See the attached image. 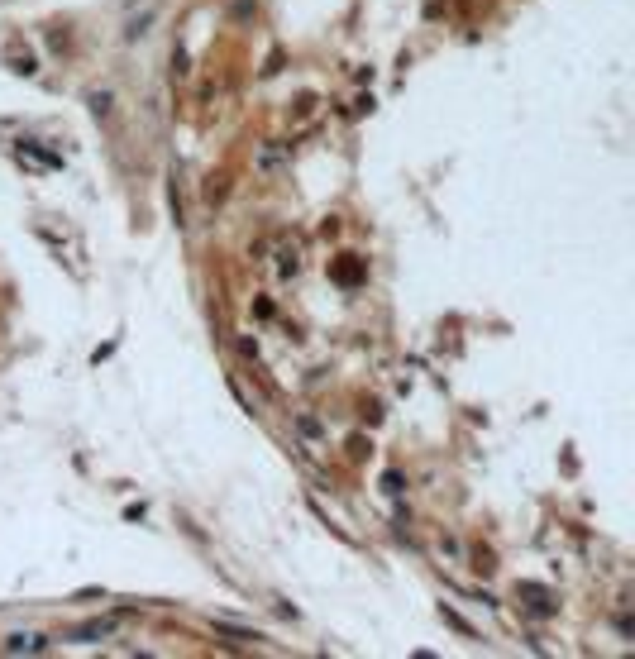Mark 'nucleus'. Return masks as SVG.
Instances as JSON below:
<instances>
[{"mask_svg": "<svg viewBox=\"0 0 635 659\" xmlns=\"http://www.w3.org/2000/svg\"><path fill=\"white\" fill-rule=\"evenodd\" d=\"M115 635V621H86V626H77L72 631V640H81V645H96V640H110Z\"/></svg>", "mask_w": 635, "mask_h": 659, "instance_id": "obj_3", "label": "nucleus"}, {"mask_svg": "<svg viewBox=\"0 0 635 659\" xmlns=\"http://www.w3.org/2000/svg\"><path fill=\"white\" fill-rule=\"evenodd\" d=\"M158 10H162V0H148V5H144V10H130V25H125V39H139V34H148V25H153V20H158Z\"/></svg>", "mask_w": 635, "mask_h": 659, "instance_id": "obj_1", "label": "nucleus"}, {"mask_svg": "<svg viewBox=\"0 0 635 659\" xmlns=\"http://www.w3.org/2000/svg\"><path fill=\"white\" fill-rule=\"evenodd\" d=\"M445 621H449L454 631H463V635H473V626H468V621H463V616H459V611H449V606H445Z\"/></svg>", "mask_w": 635, "mask_h": 659, "instance_id": "obj_5", "label": "nucleus"}, {"mask_svg": "<svg viewBox=\"0 0 635 659\" xmlns=\"http://www.w3.org/2000/svg\"><path fill=\"white\" fill-rule=\"evenodd\" d=\"M48 650V635H34V631H20L5 640V655H43Z\"/></svg>", "mask_w": 635, "mask_h": 659, "instance_id": "obj_2", "label": "nucleus"}, {"mask_svg": "<svg viewBox=\"0 0 635 659\" xmlns=\"http://www.w3.org/2000/svg\"><path fill=\"white\" fill-rule=\"evenodd\" d=\"M215 635H230L239 645H253V640H263L258 631H244V626H230V621H215Z\"/></svg>", "mask_w": 635, "mask_h": 659, "instance_id": "obj_4", "label": "nucleus"}, {"mask_svg": "<svg viewBox=\"0 0 635 659\" xmlns=\"http://www.w3.org/2000/svg\"><path fill=\"white\" fill-rule=\"evenodd\" d=\"M91 110H96V115H110V91H101V96H91Z\"/></svg>", "mask_w": 635, "mask_h": 659, "instance_id": "obj_6", "label": "nucleus"}, {"mask_svg": "<svg viewBox=\"0 0 635 659\" xmlns=\"http://www.w3.org/2000/svg\"><path fill=\"white\" fill-rule=\"evenodd\" d=\"M139 5H148V0H125V10H139Z\"/></svg>", "mask_w": 635, "mask_h": 659, "instance_id": "obj_7", "label": "nucleus"}]
</instances>
